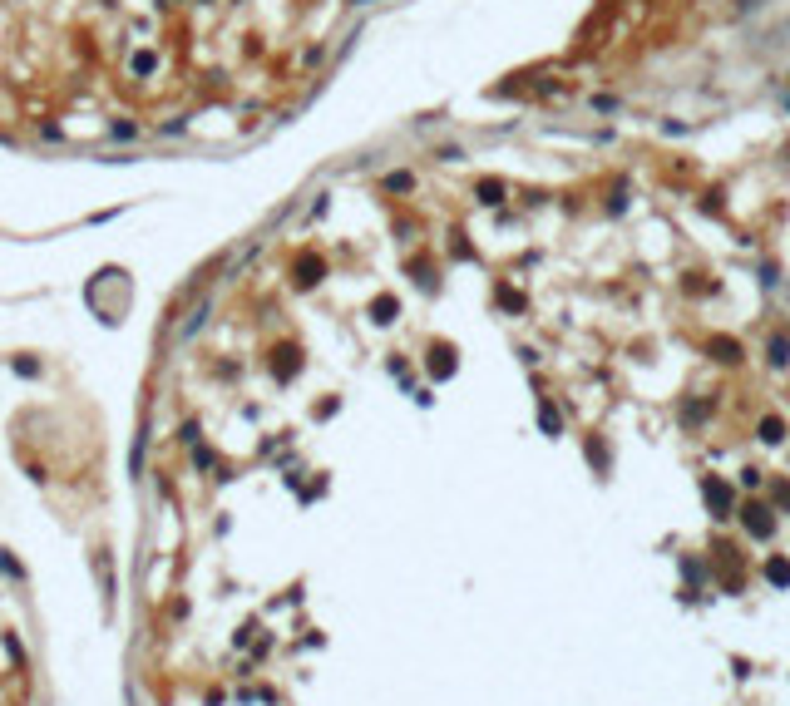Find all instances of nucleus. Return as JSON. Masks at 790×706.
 Masks as SVG:
<instances>
[{
    "instance_id": "obj_1",
    "label": "nucleus",
    "mask_w": 790,
    "mask_h": 706,
    "mask_svg": "<svg viewBox=\"0 0 790 706\" xmlns=\"http://www.w3.org/2000/svg\"><path fill=\"white\" fill-rule=\"evenodd\" d=\"M385 188H390V193H410V188H415V178H410V173H390V178H385Z\"/></svg>"
},
{
    "instance_id": "obj_2",
    "label": "nucleus",
    "mask_w": 790,
    "mask_h": 706,
    "mask_svg": "<svg viewBox=\"0 0 790 706\" xmlns=\"http://www.w3.org/2000/svg\"><path fill=\"white\" fill-rule=\"evenodd\" d=\"M479 198L484 203H499V183H479Z\"/></svg>"
}]
</instances>
